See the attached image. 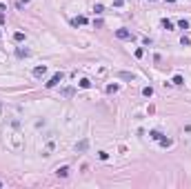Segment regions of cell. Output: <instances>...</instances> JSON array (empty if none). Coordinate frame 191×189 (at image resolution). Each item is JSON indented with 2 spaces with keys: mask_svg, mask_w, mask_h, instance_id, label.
<instances>
[{
  "mask_svg": "<svg viewBox=\"0 0 191 189\" xmlns=\"http://www.w3.org/2000/svg\"><path fill=\"white\" fill-rule=\"evenodd\" d=\"M62 78H65V74H62V71H58V74H53V76L49 78V82H47V87H49V89H51V87H56L58 82H62Z\"/></svg>",
  "mask_w": 191,
  "mask_h": 189,
  "instance_id": "1",
  "label": "cell"
},
{
  "mask_svg": "<svg viewBox=\"0 0 191 189\" xmlns=\"http://www.w3.org/2000/svg\"><path fill=\"white\" fill-rule=\"evenodd\" d=\"M116 36L120 38V40H129V38H133L129 29H118V31H116Z\"/></svg>",
  "mask_w": 191,
  "mask_h": 189,
  "instance_id": "2",
  "label": "cell"
},
{
  "mask_svg": "<svg viewBox=\"0 0 191 189\" xmlns=\"http://www.w3.org/2000/svg\"><path fill=\"white\" fill-rule=\"evenodd\" d=\"M87 147H89V140H80V142L76 145V151H78V154H82V151H87Z\"/></svg>",
  "mask_w": 191,
  "mask_h": 189,
  "instance_id": "3",
  "label": "cell"
},
{
  "mask_svg": "<svg viewBox=\"0 0 191 189\" xmlns=\"http://www.w3.org/2000/svg\"><path fill=\"white\" fill-rule=\"evenodd\" d=\"M118 78H122V80H136V74H129V71H118Z\"/></svg>",
  "mask_w": 191,
  "mask_h": 189,
  "instance_id": "4",
  "label": "cell"
},
{
  "mask_svg": "<svg viewBox=\"0 0 191 189\" xmlns=\"http://www.w3.org/2000/svg\"><path fill=\"white\" fill-rule=\"evenodd\" d=\"M45 74H47V67H45V65H42V67H36V69H33V76H36V78H42Z\"/></svg>",
  "mask_w": 191,
  "mask_h": 189,
  "instance_id": "5",
  "label": "cell"
},
{
  "mask_svg": "<svg viewBox=\"0 0 191 189\" xmlns=\"http://www.w3.org/2000/svg\"><path fill=\"white\" fill-rule=\"evenodd\" d=\"M71 25H74V27H78V25H87V18H84V16H78V18H74V20H71Z\"/></svg>",
  "mask_w": 191,
  "mask_h": 189,
  "instance_id": "6",
  "label": "cell"
},
{
  "mask_svg": "<svg viewBox=\"0 0 191 189\" xmlns=\"http://www.w3.org/2000/svg\"><path fill=\"white\" fill-rule=\"evenodd\" d=\"M56 173H58L60 178H67V176H69V167H67V165H65V167H58V171H56Z\"/></svg>",
  "mask_w": 191,
  "mask_h": 189,
  "instance_id": "7",
  "label": "cell"
},
{
  "mask_svg": "<svg viewBox=\"0 0 191 189\" xmlns=\"http://www.w3.org/2000/svg\"><path fill=\"white\" fill-rule=\"evenodd\" d=\"M60 94L65 96V98H71V96H74V89H71V87H65V89H62Z\"/></svg>",
  "mask_w": 191,
  "mask_h": 189,
  "instance_id": "8",
  "label": "cell"
},
{
  "mask_svg": "<svg viewBox=\"0 0 191 189\" xmlns=\"http://www.w3.org/2000/svg\"><path fill=\"white\" fill-rule=\"evenodd\" d=\"M142 96H144V98H151V96H153V87H144V89H142Z\"/></svg>",
  "mask_w": 191,
  "mask_h": 189,
  "instance_id": "9",
  "label": "cell"
},
{
  "mask_svg": "<svg viewBox=\"0 0 191 189\" xmlns=\"http://www.w3.org/2000/svg\"><path fill=\"white\" fill-rule=\"evenodd\" d=\"M171 85H184V78L178 74V76H173V80H171Z\"/></svg>",
  "mask_w": 191,
  "mask_h": 189,
  "instance_id": "10",
  "label": "cell"
},
{
  "mask_svg": "<svg viewBox=\"0 0 191 189\" xmlns=\"http://www.w3.org/2000/svg\"><path fill=\"white\" fill-rule=\"evenodd\" d=\"M162 27H165L167 31H171V29H173V22H171V20H167V18H165V20H162Z\"/></svg>",
  "mask_w": 191,
  "mask_h": 189,
  "instance_id": "11",
  "label": "cell"
},
{
  "mask_svg": "<svg viewBox=\"0 0 191 189\" xmlns=\"http://www.w3.org/2000/svg\"><path fill=\"white\" fill-rule=\"evenodd\" d=\"M13 40H16V43H22V40H25V34H22V31H16V34H13Z\"/></svg>",
  "mask_w": 191,
  "mask_h": 189,
  "instance_id": "12",
  "label": "cell"
},
{
  "mask_svg": "<svg viewBox=\"0 0 191 189\" xmlns=\"http://www.w3.org/2000/svg\"><path fill=\"white\" fill-rule=\"evenodd\" d=\"M78 85L82 87V89H89V87H91V80H87V78H82V80H80Z\"/></svg>",
  "mask_w": 191,
  "mask_h": 189,
  "instance_id": "13",
  "label": "cell"
},
{
  "mask_svg": "<svg viewBox=\"0 0 191 189\" xmlns=\"http://www.w3.org/2000/svg\"><path fill=\"white\" fill-rule=\"evenodd\" d=\"M16 53H18V58H27V56H29V49H22V47H20Z\"/></svg>",
  "mask_w": 191,
  "mask_h": 189,
  "instance_id": "14",
  "label": "cell"
},
{
  "mask_svg": "<svg viewBox=\"0 0 191 189\" xmlns=\"http://www.w3.org/2000/svg\"><path fill=\"white\" fill-rule=\"evenodd\" d=\"M158 142H160V145H162V147H171V145H173V142H171L169 138H160Z\"/></svg>",
  "mask_w": 191,
  "mask_h": 189,
  "instance_id": "15",
  "label": "cell"
},
{
  "mask_svg": "<svg viewBox=\"0 0 191 189\" xmlns=\"http://www.w3.org/2000/svg\"><path fill=\"white\" fill-rule=\"evenodd\" d=\"M118 89H120L118 85H107V94H116Z\"/></svg>",
  "mask_w": 191,
  "mask_h": 189,
  "instance_id": "16",
  "label": "cell"
},
{
  "mask_svg": "<svg viewBox=\"0 0 191 189\" xmlns=\"http://www.w3.org/2000/svg\"><path fill=\"white\" fill-rule=\"evenodd\" d=\"M180 45H182V47H189V45H191V40L187 38V36H182V38H180Z\"/></svg>",
  "mask_w": 191,
  "mask_h": 189,
  "instance_id": "17",
  "label": "cell"
},
{
  "mask_svg": "<svg viewBox=\"0 0 191 189\" xmlns=\"http://www.w3.org/2000/svg\"><path fill=\"white\" fill-rule=\"evenodd\" d=\"M149 136H151V138H153V140H160V138H162V134H160V131H151Z\"/></svg>",
  "mask_w": 191,
  "mask_h": 189,
  "instance_id": "18",
  "label": "cell"
},
{
  "mask_svg": "<svg viewBox=\"0 0 191 189\" xmlns=\"http://www.w3.org/2000/svg\"><path fill=\"white\" fill-rule=\"evenodd\" d=\"M178 27H180V29H189V22H187V20H180V22H178Z\"/></svg>",
  "mask_w": 191,
  "mask_h": 189,
  "instance_id": "19",
  "label": "cell"
},
{
  "mask_svg": "<svg viewBox=\"0 0 191 189\" xmlns=\"http://www.w3.org/2000/svg\"><path fill=\"white\" fill-rule=\"evenodd\" d=\"M98 156H100V160H107V158H109V154H107V151H100Z\"/></svg>",
  "mask_w": 191,
  "mask_h": 189,
  "instance_id": "20",
  "label": "cell"
},
{
  "mask_svg": "<svg viewBox=\"0 0 191 189\" xmlns=\"http://www.w3.org/2000/svg\"><path fill=\"white\" fill-rule=\"evenodd\" d=\"M113 5H116V7H122V5H125V0H113Z\"/></svg>",
  "mask_w": 191,
  "mask_h": 189,
  "instance_id": "21",
  "label": "cell"
},
{
  "mask_svg": "<svg viewBox=\"0 0 191 189\" xmlns=\"http://www.w3.org/2000/svg\"><path fill=\"white\" fill-rule=\"evenodd\" d=\"M2 22H5V14L0 11V25H2Z\"/></svg>",
  "mask_w": 191,
  "mask_h": 189,
  "instance_id": "22",
  "label": "cell"
},
{
  "mask_svg": "<svg viewBox=\"0 0 191 189\" xmlns=\"http://www.w3.org/2000/svg\"><path fill=\"white\" fill-rule=\"evenodd\" d=\"M167 2H175V0H167Z\"/></svg>",
  "mask_w": 191,
  "mask_h": 189,
  "instance_id": "23",
  "label": "cell"
},
{
  "mask_svg": "<svg viewBox=\"0 0 191 189\" xmlns=\"http://www.w3.org/2000/svg\"><path fill=\"white\" fill-rule=\"evenodd\" d=\"M0 187H2V182H0Z\"/></svg>",
  "mask_w": 191,
  "mask_h": 189,
  "instance_id": "24",
  "label": "cell"
}]
</instances>
